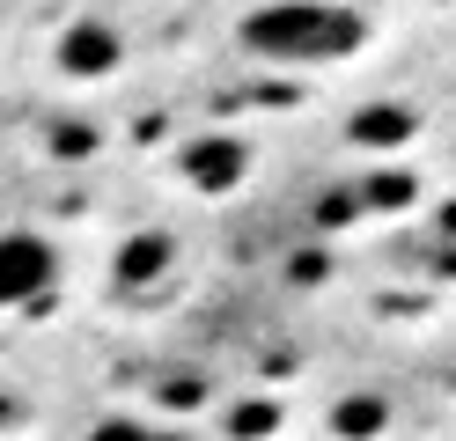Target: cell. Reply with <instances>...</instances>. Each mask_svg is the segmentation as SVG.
<instances>
[{
  "mask_svg": "<svg viewBox=\"0 0 456 441\" xmlns=\"http://www.w3.org/2000/svg\"><path fill=\"white\" fill-rule=\"evenodd\" d=\"M89 441H191V434H177V427H148V420H103V427H89Z\"/></svg>",
  "mask_w": 456,
  "mask_h": 441,
  "instance_id": "5b68a950",
  "label": "cell"
},
{
  "mask_svg": "<svg viewBox=\"0 0 456 441\" xmlns=\"http://www.w3.org/2000/svg\"><path fill=\"white\" fill-rule=\"evenodd\" d=\"M52 280H60V250H52L45 235H30V228H8V235H0V309L37 302Z\"/></svg>",
  "mask_w": 456,
  "mask_h": 441,
  "instance_id": "7a4b0ae2",
  "label": "cell"
},
{
  "mask_svg": "<svg viewBox=\"0 0 456 441\" xmlns=\"http://www.w3.org/2000/svg\"><path fill=\"white\" fill-rule=\"evenodd\" d=\"M236 45L265 67H338L368 45V22L338 0H265L236 22Z\"/></svg>",
  "mask_w": 456,
  "mask_h": 441,
  "instance_id": "6da1fadb",
  "label": "cell"
},
{
  "mask_svg": "<svg viewBox=\"0 0 456 441\" xmlns=\"http://www.w3.org/2000/svg\"><path fill=\"white\" fill-rule=\"evenodd\" d=\"M110 67H118V37H110L103 22H74L67 37H60V74L96 81V74H110Z\"/></svg>",
  "mask_w": 456,
  "mask_h": 441,
  "instance_id": "3957f363",
  "label": "cell"
},
{
  "mask_svg": "<svg viewBox=\"0 0 456 441\" xmlns=\"http://www.w3.org/2000/svg\"><path fill=\"white\" fill-rule=\"evenodd\" d=\"M184 169L199 176V192H221V184H236V169H243V155L228 140H199L191 155H184Z\"/></svg>",
  "mask_w": 456,
  "mask_h": 441,
  "instance_id": "277c9868",
  "label": "cell"
}]
</instances>
